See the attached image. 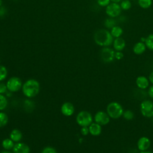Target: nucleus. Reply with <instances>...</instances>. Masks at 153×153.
Here are the masks:
<instances>
[{"instance_id": "f3484780", "label": "nucleus", "mask_w": 153, "mask_h": 153, "mask_svg": "<svg viewBox=\"0 0 153 153\" xmlns=\"http://www.w3.org/2000/svg\"><path fill=\"white\" fill-rule=\"evenodd\" d=\"M10 137L13 142H19L22 138V133L19 130L14 129L11 131Z\"/></svg>"}, {"instance_id": "a211bd4d", "label": "nucleus", "mask_w": 153, "mask_h": 153, "mask_svg": "<svg viewBox=\"0 0 153 153\" xmlns=\"http://www.w3.org/2000/svg\"><path fill=\"white\" fill-rule=\"evenodd\" d=\"M110 32L114 38H118V37H121V35H123V29L120 26L116 25L111 29Z\"/></svg>"}, {"instance_id": "f704fd0d", "label": "nucleus", "mask_w": 153, "mask_h": 153, "mask_svg": "<svg viewBox=\"0 0 153 153\" xmlns=\"http://www.w3.org/2000/svg\"><path fill=\"white\" fill-rule=\"evenodd\" d=\"M149 79L150 81V82L153 84V71L149 74Z\"/></svg>"}, {"instance_id": "2eb2a0df", "label": "nucleus", "mask_w": 153, "mask_h": 153, "mask_svg": "<svg viewBox=\"0 0 153 153\" xmlns=\"http://www.w3.org/2000/svg\"><path fill=\"white\" fill-rule=\"evenodd\" d=\"M146 48V47L145 42L139 41L136 42L134 45L133 47V51L135 54L140 55L145 51Z\"/></svg>"}, {"instance_id": "f03ea898", "label": "nucleus", "mask_w": 153, "mask_h": 153, "mask_svg": "<svg viewBox=\"0 0 153 153\" xmlns=\"http://www.w3.org/2000/svg\"><path fill=\"white\" fill-rule=\"evenodd\" d=\"M40 85L38 81L34 79H29L22 85V91L24 95L27 97H33L39 92Z\"/></svg>"}, {"instance_id": "aec40b11", "label": "nucleus", "mask_w": 153, "mask_h": 153, "mask_svg": "<svg viewBox=\"0 0 153 153\" xmlns=\"http://www.w3.org/2000/svg\"><path fill=\"white\" fill-rule=\"evenodd\" d=\"M104 25L107 29H111L113 27L117 25V21L115 18L109 17L105 20Z\"/></svg>"}, {"instance_id": "7c9ffc66", "label": "nucleus", "mask_w": 153, "mask_h": 153, "mask_svg": "<svg viewBox=\"0 0 153 153\" xmlns=\"http://www.w3.org/2000/svg\"><path fill=\"white\" fill-rule=\"evenodd\" d=\"M124 54L122 53V51H116L115 52V59L117 60H121L123 58Z\"/></svg>"}, {"instance_id": "9b49d317", "label": "nucleus", "mask_w": 153, "mask_h": 153, "mask_svg": "<svg viewBox=\"0 0 153 153\" xmlns=\"http://www.w3.org/2000/svg\"><path fill=\"white\" fill-rule=\"evenodd\" d=\"M75 111L73 104L70 102H65L61 106V112L63 115L66 117L72 115Z\"/></svg>"}, {"instance_id": "a878e982", "label": "nucleus", "mask_w": 153, "mask_h": 153, "mask_svg": "<svg viewBox=\"0 0 153 153\" xmlns=\"http://www.w3.org/2000/svg\"><path fill=\"white\" fill-rule=\"evenodd\" d=\"M8 71L7 68L2 65H0V81L5 79L7 76Z\"/></svg>"}, {"instance_id": "c9c22d12", "label": "nucleus", "mask_w": 153, "mask_h": 153, "mask_svg": "<svg viewBox=\"0 0 153 153\" xmlns=\"http://www.w3.org/2000/svg\"><path fill=\"white\" fill-rule=\"evenodd\" d=\"M123 0H111V2H115V3H119L121 2Z\"/></svg>"}, {"instance_id": "6ab92c4d", "label": "nucleus", "mask_w": 153, "mask_h": 153, "mask_svg": "<svg viewBox=\"0 0 153 153\" xmlns=\"http://www.w3.org/2000/svg\"><path fill=\"white\" fill-rule=\"evenodd\" d=\"M13 141L11 139H5L2 142V147L6 150H10L13 149L14 147Z\"/></svg>"}, {"instance_id": "7ed1b4c3", "label": "nucleus", "mask_w": 153, "mask_h": 153, "mask_svg": "<svg viewBox=\"0 0 153 153\" xmlns=\"http://www.w3.org/2000/svg\"><path fill=\"white\" fill-rule=\"evenodd\" d=\"M106 112L111 118L118 119L123 115L124 110L122 106L119 103L112 102L108 105Z\"/></svg>"}, {"instance_id": "39448f33", "label": "nucleus", "mask_w": 153, "mask_h": 153, "mask_svg": "<svg viewBox=\"0 0 153 153\" xmlns=\"http://www.w3.org/2000/svg\"><path fill=\"white\" fill-rule=\"evenodd\" d=\"M140 112L145 117H153V102L149 100H143L140 104Z\"/></svg>"}, {"instance_id": "423d86ee", "label": "nucleus", "mask_w": 153, "mask_h": 153, "mask_svg": "<svg viewBox=\"0 0 153 153\" xmlns=\"http://www.w3.org/2000/svg\"><path fill=\"white\" fill-rule=\"evenodd\" d=\"M121 8L118 3L111 2L108 6L106 7V14L112 18L118 17L121 13Z\"/></svg>"}, {"instance_id": "4be33fe9", "label": "nucleus", "mask_w": 153, "mask_h": 153, "mask_svg": "<svg viewBox=\"0 0 153 153\" xmlns=\"http://www.w3.org/2000/svg\"><path fill=\"white\" fill-rule=\"evenodd\" d=\"M138 4L143 9L149 8L152 4V0H138Z\"/></svg>"}, {"instance_id": "f257e3e1", "label": "nucleus", "mask_w": 153, "mask_h": 153, "mask_svg": "<svg viewBox=\"0 0 153 153\" xmlns=\"http://www.w3.org/2000/svg\"><path fill=\"white\" fill-rule=\"evenodd\" d=\"M114 37L110 31L106 29H100L96 30L94 34V40L96 44L105 47L112 44Z\"/></svg>"}, {"instance_id": "473e14b6", "label": "nucleus", "mask_w": 153, "mask_h": 153, "mask_svg": "<svg viewBox=\"0 0 153 153\" xmlns=\"http://www.w3.org/2000/svg\"><path fill=\"white\" fill-rule=\"evenodd\" d=\"M6 13H7L6 8L3 6H1L0 7V17L4 16L6 14Z\"/></svg>"}, {"instance_id": "dca6fc26", "label": "nucleus", "mask_w": 153, "mask_h": 153, "mask_svg": "<svg viewBox=\"0 0 153 153\" xmlns=\"http://www.w3.org/2000/svg\"><path fill=\"white\" fill-rule=\"evenodd\" d=\"M89 133L94 136H97L100 134L102 132L101 126L96 123H92L88 127Z\"/></svg>"}, {"instance_id": "0eeeda50", "label": "nucleus", "mask_w": 153, "mask_h": 153, "mask_svg": "<svg viewBox=\"0 0 153 153\" xmlns=\"http://www.w3.org/2000/svg\"><path fill=\"white\" fill-rule=\"evenodd\" d=\"M100 58L105 63H111L115 59V51L113 49L108 47H103L100 51Z\"/></svg>"}, {"instance_id": "ea45409f", "label": "nucleus", "mask_w": 153, "mask_h": 153, "mask_svg": "<svg viewBox=\"0 0 153 153\" xmlns=\"http://www.w3.org/2000/svg\"><path fill=\"white\" fill-rule=\"evenodd\" d=\"M152 123H153V119H152Z\"/></svg>"}, {"instance_id": "20e7f679", "label": "nucleus", "mask_w": 153, "mask_h": 153, "mask_svg": "<svg viewBox=\"0 0 153 153\" xmlns=\"http://www.w3.org/2000/svg\"><path fill=\"white\" fill-rule=\"evenodd\" d=\"M76 123L81 127H88L93 121V117L91 114L86 111H82L79 112L76 118Z\"/></svg>"}, {"instance_id": "2f4dec72", "label": "nucleus", "mask_w": 153, "mask_h": 153, "mask_svg": "<svg viewBox=\"0 0 153 153\" xmlns=\"http://www.w3.org/2000/svg\"><path fill=\"white\" fill-rule=\"evenodd\" d=\"M81 133L83 136H86L89 133V129L88 127H82L81 129Z\"/></svg>"}, {"instance_id": "bb28decb", "label": "nucleus", "mask_w": 153, "mask_h": 153, "mask_svg": "<svg viewBox=\"0 0 153 153\" xmlns=\"http://www.w3.org/2000/svg\"><path fill=\"white\" fill-rule=\"evenodd\" d=\"M123 117L124 119L127 120H130L134 118V113L130 110H126L124 111L123 114Z\"/></svg>"}, {"instance_id": "b1692460", "label": "nucleus", "mask_w": 153, "mask_h": 153, "mask_svg": "<svg viewBox=\"0 0 153 153\" xmlns=\"http://www.w3.org/2000/svg\"><path fill=\"white\" fill-rule=\"evenodd\" d=\"M122 10L127 11L130 9L131 7V3L130 0H123L120 4Z\"/></svg>"}, {"instance_id": "1a4fd4ad", "label": "nucleus", "mask_w": 153, "mask_h": 153, "mask_svg": "<svg viewBox=\"0 0 153 153\" xmlns=\"http://www.w3.org/2000/svg\"><path fill=\"white\" fill-rule=\"evenodd\" d=\"M94 118L96 123L100 124V126H105L109 123L111 118L107 112L100 111L96 112Z\"/></svg>"}, {"instance_id": "ddd939ff", "label": "nucleus", "mask_w": 153, "mask_h": 153, "mask_svg": "<svg viewBox=\"0 0 153 153\" xmlns=\"http://www.w3.org/2000/svg\"><path fill=\"white\" fill-rule=\"evenodd\" d=\"M112 45H113L114 49L115 51H122L125 48L126 43L124 39L121 36L118 38H115L114 39Z\"/></svg>"}, {"instance_id": "f8f14e48", "label": "nucleus", "mask_w": 153, "mask_h": 153, "mask_svg": "<svg viewBox=\"0 0 153 153\" xmlns=\"http://www.w3.org/2000/svg\"><path fill=\"white\" fill-rule=\"evenodd\" d=\"M13 151V153H29L30 148L26 143L18 142L14 145Z\"/></svg>"}, {"instance_id": "e433bc0d", "label": "nucleus", "mask_w": 153, "mask_h": 153, "mask_svg": "<svg viewBox=\"0 0 153 153\" xmlns=\"http://www.w3.org/2000/svg\"><path fill=\"white\" fill-rule=\"evenodd\" d=\"M140 153H153V152L148 151H140Z\"/></svg>"}, {"instance_id": "4468645a", "label": "nucleus", "mask_w": 153, "mask_h": 153, "mask_svg": "<svg viewBox=\"0 0 153 153\" xmlns=\"http://www.w3.org/2000/svg\"><path fill=\"white\" fill-rule=\"evenodd\" d=\"M136 84L138 88L140 89H146L149 86V80L144 76H139L136 78Z\"/></svg>"}, {"instance_id": "72a5a7b5", "label": "nucleus", "mask_w": 153, "mask_h": 153, "mask_svg": "<svg viewBox=\"0 0 153 153\" xmlns=\"http://www.w3.org/2000/svg\"><path fill=\"white\" fill-rule=\"evenodd\" d=\"M148 95L149 96L153 99V85L152 86H151L149 89H148Z\"/></svg>"}, {"instance_id": "5701e85b", "label": "nucleus", "mask_w": 153, "mask_h": 153, "mask_svg": "<svg viewBox=\"0 0 153 153\" xmlns=\"http://www.w3.org/2000/svg\"><path fill=\"white\" fill-rule=\"evenodd\" d=\"M8 121V115L4 112H0V128L6 126Z\"/></svg>"}, {"instance_id": "6e6552de", "label": "nucleus", "mask_w": 153, "mask_h": 153, "mask_svg": "<svg viewBox=\"0 0 153 153\" xmlns=\"http://www.w3.org/2000/svg\"><path fill=\"white\" fill-rule=\"evenodd\" d=\"M7 87L8 90L10 92H16L20 90L22 87V80L16 76L10 78L7 82Z\"/></svg>"}, {"instance_id": "c85d7f7f", "label": "nucleus", "mask_w": 153, "mask_h": 153, "mask_svg": "<svg viewBox=\"0 0 153 153\" xmlns=\"http://www.w3.org/2000/svg\"><path fill=\"white\" fill-rule=\"evenodd\" d=\"M97 4L100 7H106L111 2V0H97Z\"/></svg>"}, {"instance_id": "a19ab883", "label": "nucleus", "mask_w": 153, "mask_h": 153, "mask_svg": "<svg viewBox=\"0 0 153 153\" xmlns=\"http://www.w3.org/2000/svg\"><path fill=\"white\" fill-rule=\"evenodd\" d=\"M0 62H1V60H0Z\"/></svg>"}, {"instance_id": "cd10ccee", "label": "nucleus", "mask_w": 153, "mask_h": 153, "mask_svg": "<svg viewBox=\"0 0 153 153\" xmlns=\"http://www.w3.org/2000/svg\"><path fill=\"white\" fill-rule=\"evenodd\" d=\"M41 153H57V152L53 147L47 146L43 149Z\"/></svg>"}, {"instance_id": "412c9836", "label": "nucleus", "mask_w": 153, "mask_h": 153, "mask_svg": "<svg viewBox=\"0 0 153 153\" xmlns=\"http://www.w3.org/2000/svg\"><path fill=\"white\" fill-rule=\"evenodd\" d=\"M145 44L146 48L153 51V33L149 34L146 38Z\"/></svg>"}, {"instance_id": "58836bf2", "label": "nucleus", "mask_w": 153, "mask_h": 153, "mask_svg": "<svg viewBox=\"0 0 153 153\" xmlns=\"http://www.w3.org/2000/svg\"><path fill=\"white\" fill-rule=\"evenodd\" d=\"M2 4V1H1V0H0V7L1 6Z\"/></svg>"}, {"instance_id": "9d476101", "label": "nucleus", "mask_w": 153, "mask_h": 153, "mask_svg": "<svg viewBox=\"0 0 153 153\" xmlns=\"http://www.w3.org/2000/svg\"><path fill=\"white\" fill-rule=\"evenodd\" d=\"M150 145L151 141L146 136H142L139 138L137 143V148L140 151H146L149 148Z\"/></svg>"}, {"instance_id": "4c0bfd02", "label": "nucleus", "mask_w": 153, "mask_h": 153, "mask_svg": "<svg viewBox=\"0 0 153 153\" xmlns=\"http://www.w3.org/2000/svg\"><path fill=\"white\" fill-rule=\"evenodd\" d=\"M1 153H12V152H10V151H3V152H1Z\"/></svg>"}, {"instance_id": "393cba45", "label": "nucleus", "mask_w": 153, "mask_h": 153, "mask_svg": "<svg viewBox=\"0 0 153 153\" xmlns=\"http://www.w3.org/2000/svg\"><path fill=\"white\" fill-rule=\"evenodd\" d=\"M8 105L7 98L2 94H0V111L4 110L6 108Z\"/></svg>"}, {"instance_id": "c756f323", "label": "nucleus", "mask_w": 153, "mask_h": 153, "mask_svg": "<svg viewBox=\"0 0 153 153\" xmlns=\"http://www.w3.org/2000/svg\"><path fill=\"white\" fill-rule=\"evenodd\" d=\"M7 90L8 89H7V85H5L3 82H0V94H2L3 93H5Z\"/></svg>"}]
</instances>
